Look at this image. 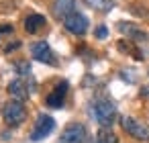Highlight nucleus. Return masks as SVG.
Instances as JSON below:
<instances>
[{
    "mask_svg": "<svg viewBox=\"0 0 149 143\" xmlns=\"http://www.w3.org/2000/svg\"><path fill=\"white\" fill-rule=\"evenodd\" d=\"M90 114L92 119L102 127V129H108L114 121H116V106L112 100L108 98H96L92 104H90Z\"/></svg>",
    "mask_w": 149,
    "mask_h": 143,
    "instance_id": "obj_1",
    "label": "nucleus"
},
{
    "mask_svg": "<svg viewBox=\"0 0 149 143\" xmlns=\"http://www.w3.org/2000/svg\"><path fill=\"white\" fill-rule=\"evenodd\" d=\"M2 119L8 127H19L27 121V106L19 100H8L2 106Z\"/></svg>",
    "mask_w": 149,
    "mask_h": 143,
    "instance_id": "obj_2",
    "label": "nucleus"
},
{
    "mask_svg": "<svg viewBox=\"0 0 149 143\" xmlns=\"http://www.w3.org/2000/svg\"><path fill=\"white\" fill-rule=\"evenodd\" d=\"M118 121H120L123 131L129 133L133 139H137V141H149V127L147 125H143L141 121H137L135 116H129V114L120 116Z\"/></svg>",
    "mask_w": 149,
    "mask_h": 143,
    "instance_id": "obj_3",
    "label": "nucleus"
},
{
    "mask_svg": "<svg viewBox=\"0 0 149 143\" xmlns=\"http://www.w3.org/2000/svg\"><path fill=\"white\" fill-rule=\"evenodd\" d=\"M53 129H55V119L53 116H49L45 112L37 114L33 131H31V141H41V139L49 137V133H53Z\"/></svg>",
    "mask_w": 149,
    "mask_h": 143,
    "instance_id": "obj_4",
    "label": "nucleus"
},
{
    "mask_svg": "<svg viewBox=\"0 0 149 143\" xmlns=\"http://www.w3.org/2000/svg\"><path fill=\"white\" fill-rule=\"evenodd\" d=\"M86 137H88V131H86V127L82 123H70L61 131L57 143H84Z\"/></svg>",
    "mask_w": 149,
    "mask_h": 143,
    "instance_id": "obj_5",
    "label": "nucleus"
},
{
    "mask_svg": "<svg viewBox=\"0 0 149 143\" xmlns=\"http://www.w3.org/2000/svg\"><path fill=\"white\" fill-rule=\"evenodd\" d=\"M31 57L41 61V63H47V66H55L57 63V57H55V53H53V49L49 47L47 41L31 43Z\"/></svg>",
    "mask_w": 149,
    "mask_h": 143,
    "instance_id": "obj_6",
    "label": "nucleus"
},
{
    "mask_svg": "<svg viewBox=\"0 0 149 143\" xmlns=\"http://www.w3.org/2000/svg\"><path fill=\"white\" fill-rule=\"evenodd\" d=\"M68 88H70V84H68L65 80L57 82V84H55V88L45 96V104H47L49 108H61V106H63V102H65Z\"/></svg>",
    "mask_w": 149,
    "mask_h": 143,
    "instance_id": "obj_7",
    "label": "nucleus"
},
{
    "mask_svg": "<svg viewBox=\"0 0 149 143\" xmlns=\"http://www.w3.org/2000/svg\"><path fill=\"white\" fill-rule=\"evenodd\" d=\"M63 27H65V31H70L72 35H84V33L88 31V17L76 10L74 15H70V17L63 21Z\"/></svg>",
    "mask_w": 149,
    "mask_h": 143,
    "instance_id": "obj_8",
    "label": "nucleus"
},
{
    "mask_svg": "<svg viewBox=\"0 0 149 143\" xmlns=\"http://www.w3.org/2000/svg\"><path fill=\"white\" fill-rule=\"evenodd\" d=\"M76 0H53V6H51V13L55 19H61L65 21L70 15L76 13Z\"/></svg>",
    "mask_w": 149,
    "mask_h": 143,
    "instance_id": "obj_9",
    "label": "nucleus"
},
{
    "mask_svg": "<svg viewBox=\"0 0 149 143\" xmlns=\"http://www.w3.org/2000/svg\"><path fill=\"white\" fill-rule=\"evenodd\" d=\"M118 31L125 33L129 39L133 41H149V33H145L141 27H137L135 23H118Z\"/></svg>",
    "mask_w": 149,
    "mask_h": 143,
    "instance_id": "obj_10",
    "label": "nucleus"
},
{
    "mask_svg": "<svg viewBox=\"0 0 149 143\" xmlns=\"http://www.w3.org/2000/svg\"><path fill=\"white\" fill-rule=\"evenodd\" d=\"M8 94L13 96V100H19V102H25L29 98V88H27V82L17 78L8 84Z\"/></svg>",
    "mask_w": 149,
    "mask_h": 143,
    "instance_id": "obj_11",
    "label": "nucleus"
},
{
    "mask_svg": "<svg viewBox=\"0 0 149 143\" xmlns=\"http://www.w3.org/2000/svg\"><path fill=\"white\" fill-rule=\"evenodd\" d=\"M45 17L43 15H37V13H31V15H27L25 17V31L27 33H37L39 29H43L45 27Z\"/></svg>",
    "mask_w": 149,
    "mask_h": 143,
    "instance_id": "obj_12",
    "label": "nucleus"
},
{
    "mask_svg": "<svg viewBox=\"0 0 149 143\" xmlns=\"http://www.w3.org/2000/svg\"><path fill=\"white\" fill-rule=\"evenodd\" d=\"M92 143H118V139H116V135L110 129H100Z\"/></svg>",
    "mask_w": 149,
    "mask_h": 143,
    "instance_id": "obj_13",
    "label": "nucleus"
},
{
    "mask_svg": "<svg viewBox=\"0 0 149 143\" xmlns=\"http://www.w3.org/2000/svg\"><path fill=\"white\" fill-rule=\"evenodd\" d=\"M86 2H88L94 10H100V13H108V10L114 6L112 0H86Z\"/></svg>",
    "mask_w": 149,
    "mask_h": 143,
    "instance_id": "obj_14",
    "label": "nucleus"
},
{
    "mask_svg": "<svg viewBox=\"0 0 149 143\" xmlns=\"http://www.w3.org/2000/svg\"><path fill=\"white\" fill-rule=\"evenodd\" d=\"M15 72L21 76V80H27V78L31 76V66H29V61H25V59L17 61V63H15Z\"/></svg>",
    "mask_w": 149,
    "mask_h": 143,
    "instance_id": "obj_15",
    "label": "nucleus"
},
{
    "mask_svg": "<svg viewBox=\"0 0 149 143\" xmlns=\"http://www.w3.org/2000/svg\"><path fill=\"white\" fill-rule=\"evenodd\" d=\"M6 35H15V27L13 25H0V39Z\"/></svg>",
    "mask_w": 149,
    "mask_h": 143,
    "instance_id": "obj_16",
    "label": "nucleus"
},
{
    "mask_svg": "<svg viewBox=\"0 0 149 143\" xmlns=\"http://www.w3.org/2000/svg\"><path fill=\"white\" fill-rule=\"evenodd\" d=\"M94 35H96V39H106V37H108V29H106L104 25H100V27H96Z\"/></svg>",
    "mask_w": 149,
    "mask_h": 143,
    "instance_id": "obj_17",
    "label": "nucleus"
}]
</instances>
